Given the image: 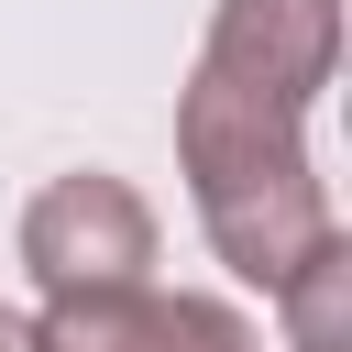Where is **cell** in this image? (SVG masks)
Instances as JSON below:
<instances>
[{"label":"cell","mask_w":352,"mask_h":352,"mask_svg":"<svg viewBox=\"0 0 352 352\" xmlns=\"http://www.w3.org/2000/svg\"><path fill=\"white\" fill-rule=\"evenodd\" d=\"M176 165H187V198H198L209 253L242 286H275L297 253H319L341 231L330 176L308 154V110L253 99V88H231L209 66H187V88H176Z\"/></svg>","instance_id":"obj_1"},{"label":"cell","mask_w":352,"mask_h":352,"mask_svg":"<svg viewBox=\"0 0 352 352\" xmlns=\"http://www.w3.org/2000/svg\"><path fill=\"white\" fill-rule=\"evenodd\" d=\"M22 275L44 297H77V286H154V198L110 165H77V176H44L22 198Z\"/></svg>","instance_id":"obj_2"},{"label":"cell","mask_w":352,"mask_h":352,"mask_svg":"<svg viewBox=\"0 0 352 352\" xmlns=\"http://www.w3.org/2000/svg\"><path fill=\"white\" fill-rule=\"evenodd\" d=\"M198 66L253 88V99L319 110V88L341 77V0H220Z\"/></svg>","instance_id":"obj_3"},{"label":"cell","mask_w":352,"mask_h":352,"mask_svg":"<svg viewBox=\"0 0 352 352\" xmlns=\"http://www.w3.org/2000/svg\"><path fill=\"white\" fill-rule=\"evenodd\" d=\"M165 286H77L33 308V352H154Z\"/></svg>","instance_id":"obj_4"},{"label":"cell","mask_w":352,"mask_h":352,"mask_svg":"<svg viewBox=\"0 0 352 352\" xmlns=\"http://www.w3.org/2000/svg\"><path fill=\"white\" fill-rule=\"evenodd\" d=\"M264 297L286 319V352H352V231H330L319 253H297Z\"/></svg>","instance_id":"obj_5"},{"label":"cell","mask_w":352,"mask_h":352,"mask_svg":"<svg viewBox=\"0 0 352 352\" xmlns=\"http://www.w3.org/2000/svg\"><path fill=\"white\" fill-rule=\"evenodd\" d=\"M154 352H264V330H253L231 297L176 286V297H165V319H154Z\"/></svg>","instance_id":"obj_6"},{"label":"cell","mask_w":352,"mask_h":352,"mask_svg":"<svg viewBox=\"0 0 352 352\" xmlns=\"http://www.w3.org/2000/svg\"><path fill=\"white\" fill-rule=\"evenodd\" d=\"M0 352H33V308H0Z\"/></svg>","instance_id":"obj_7"}]
</instances>
